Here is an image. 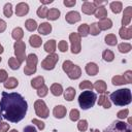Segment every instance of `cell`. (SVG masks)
<instances>
[{
  "mask_svg": "<svg viewBox=\"0 0 132 132\" xmlns=\"http://www.w3.org/2000/svg\"><path fill=\"white\" fill-rule=\"evenodd\" d=\"M28 104L24 97L19 93L2 92L0 100V112L2 118L12 123L22 121L27 112Z\"/></svg>",
  "mask_w": 132,
  "mask_h": 132,
  "instance_id": "obj_1",
  "label": "cell"
},
{
  "mask_svg": "<svg viewBox=\"0 0 132 132\" xmlns=\"http://www.w3.org/2000/svg\"><path fill=\"white\" fill-rule=\"evenodd\" d=\"M111 101L118 106L128 105L132 101V95L130 89H119L110 94Z\"/></svg>",
  "mask_w": 132,
  "mask_h": 132,
  "instance_id": "obj_2",
  "label": "cell"
},
{
  "mask_svg": "<svg viewBox=\"0 0 132 132\" xmlns=\"http://www.w3.org/2000/svg\"><path fill=\"white\" fill-rule=\"evenodd\" d=\"M97 96L93 91H84L78 96V103L81 109H89L94 106Z\"/></svg>",
  "mask_w": 132,
  "mask_h": 132,
  "instance_id": "obj_3",
  "label": "cell"
},
{
  "mask_svg": "<svg viewBox=\"0 0 132 132\" xmlns=\"http://www.w3.org/2000/svg\"><path fill=\"white\" fill-rule=\"evenodd\" d=\"M103 132H132L131 125L123 121H116L109 125Z\"/></svg>",
  "mask_w": 132,
  "mask_h": 132,
  "instance_id": "obj_4",
  "label": "cell"
},
{
  "mask_svg": "<svg viewBox=\"0 0 132 132\" xmlns=\"http://www.w3.org/2000/svg\"><path fill=\"white\" fill-rule=\"evenodd\" d=\"M26 66L24 68V73L26 75H31L36 72V66L38 62V58L35 54H30L28 57H26Z\"/></svg>",
  "mask_w": 132,
  "mask_h": 132,
  "instance_id": "obj_5",
  "label": "cell"
},
{
  "mask_svg": "<svg viewBox=\"0 0 132 132\" xmlns=\"http://www.w3.org/2000/svg\"><path fill=\"white\" fill-rule=\"evenodd\" d=\"M34 109H35V112H36V116L42 118V119H46L50 114V110L45 104V102L41 99L39 100H36L35 103H34Z\"/></svg>",
  "mask_w": 132,
  "mask_h": 132,
  "instance_id": "obj_6",
  "label": "cell"
},
{
  "mask_svg": "<svg viewBox=\"0 0 132 132\" xmlns=\"http://www.w3.org/2000/svg\"><path fill=\"white\" fill-rule=\"evenodd\" d=\"M13 48H14V54H15V58L16 60L22 63L25 61L26 59V44L24 41H15L13 44Z\"/></svg>",
  "mask_w": 132,
  "mask_h": 132,
  "instance_id": "obj_7",
  "label": "cell"
},
{
  "mask_svg": "<svg viewBox=\"0 0 132 132\" xmlns=\"http://www.w3.org/2000/svg\"><path fill=\"white\" fill-rule=\"evenodd\" d=\"M59 61V56L57 54H50L47 57H45V59L41 62V67L44 70H53L57 64V62Z\"/></svg>",
  "mask_w": 132,
  "mask_h": 132,
  "instance_id": "obj_8",
  "label": "cell"
},
{
  "mask_svg": "<svg viewBox=\"0 0 132 132\" xmlns=\"http://www.w3.org/2000/svg\"><path fill=\"white\" fill-rule=\"evenodd\" d=\"M80 36L78 33H70L69 35V40L71 42V53L72 54H78L81 51V45H80Z\"/></svg>",
  "mask_w": 132,
  "mask_h": 132,
  "instance_id": "obj_9",
  "label": "cell"
},
{
  "mask_svg": "<svg viewBox=\"0 0 132 132\" xmlns=\"http://www.w3.org/2000/svg\"><path fill=\"white\" fill-rule=\"evenodd\" d=\"M65 20L69 24H74V23H77L78 21H80V14H79V12H77L75 10L74 11H69V12L66 13Z\"/></svg>",
  "mask_w": 132,
  "mask_h": 132,
  "instance_id": "obj_10",
  "label": "cell"
},
{
  "mask_svg": "<svg viewBox=\"0 0 132 132\" xmlns=\"http://www.w3.org/2000/svg\"><path fill=\"white\" fill-rule=\"evenodd\" d=\"M131 16H132V7L128 6V7H126L124 9V13H123V18H122V25H123V27H126L127 25L130 24Z\"/></svg>",
  "mask_w": 132,
  "mask_h": 132,
  "instance_id": "obj_11",
  "label": "cell"
},
{
  "mask_svg": "<svg viewBox=\"0 0 132 132\" xmlns=\"http://www.w3.org/2000/svg\"><path fill=\"white\" fill-rule=\"evenodd\" d=\"M29 11V5L25 2H21L19 4H16L15 7V14L18 16H24L25 14H27Z\"/></svg>",
  "mask_w": 132,
  "mask_h": 132,
  "instance_id": "obj_12",
  "label": "cell"
},
{
  "mask_svg": "<svg viewBox=\"0 0 132 132\" xmlns=\"http://www.w3.org/2000/svg\"><path fill=\"white\" fill-rule=\"evenodd\" d=\"M119 34H120V37L122 39H125V40H129L132 38V27H121L120 30H119Z\"/></svg>",
  "mask_w": 132,
  "mask_h": 132,
  "instance_id": "obj_13",
  "label": "cell"
},
{
  "mask_svg": "<svg viewBox=\"0 0 132 132\" xmlns=\"http://www.w3.org/2000/svg\"><path fill=\"white\" fill-rule=\"evenodd\" d=\"M81 10L84 13L86 14H93L95 13V10H96V6L92 3V2H89V1H85L81 5Z\"/></svg>",
  "mask_w": 132,
  "mask_h": 132,
  "instance_id": "obj_14",
  "label": "cell"
},
{
  "mask_svg": "<svg viewBox=\"0 0 132 132\" xmlns=\"http://www.w3.org/2000/svg\"><path fill=\"white\" fill-rule=\"evenodd\" d=\"M66 112H67V109L63 105H57L54 107V110H53V114L57 119H63L66 116Z\"/></svg>",
  "mask_w": 132,
  "mask_h": 132,
  "instance_id": "obj_15",
  "label": "cell"
},
{
  "mask_svg": "<svg viewBox=\"0 0 132 132\" xmlns=\"http://www.w3.org/2000/svg\"><path fill=\"white\" fill-rule=\"evenodd\" d=\"M67 75L70 79H77L81 75V69L77 65H73V67L70 69V71L67 73Z\"/></svg>",
  "mask_w": 132,
  "mask_h": 132,
  "instance_id": "obj_16",
  "label": "cell"
},
{
  "mask_svg": "<svg viewBox=\"0 0 132 132\" xmlns=\"http://www.w3.org/2000/svg\"><path fill=\"white\" fill-rule=\"evenodd\" d=\"M85 69H86V72H87L89 75H92V76L96 75V74L98 73V71H99V68H98L97 64L94 63V62H89V63L86 65Z\"/></svg>",
  "mask_w": 132,
  "mask_h": 132,
  "instance_id": "obj_17",
  "label": "cell"
},
{
  "mask_svg": "<svg viewBox=\"0 0 132 132\" xmlns=\"http://www.w3.org/2000/svg\"><path fill=\"white\" fill-rule=\"evenodd\" d=\"M100 31L101 30H108L112 27V21L108 18H105V19H102L99 21V23H97Z\"/></svg>",
  "mask_w": 132,
  "mask_h": 132,
  "instance_id": "obj_18",
  "label": "cell"
},
{
  "mask_svg": "<svg viewBox=\"0 0 132 132\" xmlns=\"http://www.w3.org/2000/svg\"><path fill=\"white\" fill-rule=\"evenodd\" d=\"M38 32L42 35H47L52 32V25L47 22H44L38 26Z\"/></svg>",
  "mask_w": 132,
  "mask_h": 132,
  "instance_id": "obj_19",
  "label": "cell"
},
{
  "mask_svg": "<svg viewBox=\"0 0 132 132\" xmlns=\"http://www.w3.org/2000/svg\"><path fill=\"white\" fill-rule=\"evenodd\" d=\"M98 105L103 106V107L106 108V109H107V108H110V106H111V102L109 101V99H108V97H107L106 94H102V95L99 97Z\"/></svg>",
  "mask_w": 132,
  "mask_h": 132,
  "instance_id": "obj_20",
  "label": "cell"
},
{
  "mask_svg": "<svg viewBox=\"0 0 132 132\" xmlns=\"http://www.w3.org/2000/svg\"><path fill=\"white\" fill-rule=\"evenodd\" d=\"M93 88H94L98 93H105V92H106V89H107V86H106V84H105L104 80L99 79V80H97V81L93 85Z\"/></svg>",
  "mask_w": 132,
  "mask_h": 132,
  "instance_id": "obj_21",
  "label": "cell"
},
{
  "mask_svg": "<svg viewBox=\"0 0 132 132\" xmlns=\"http://www.w3.org/2000/svg\"><path fill=\"white\" fill-rule=\"evenodd\" d=\"M94 14H95V16L97 19L102 20V19H105L107 16V10H106V8L103 5H101L99 7H96V10H95Z\"/></svg>",
  "mask_w": 132,
  "mask_h": 132,
  "instance_id": "obj_22",
  "label": "cell"
},
{
  "mask_svg": "<svg viewBox=\"0 0 132 132\" xmlns=\"http://www.w3.org/2000/svg\"><path fill=\"white\" fill-rule=\"evenodd\" d=\"M11 36H12V38H13L14 40L21 41V39H22L23 36H24V31H23V29L20 28V27L14 28V29L12 30V32H11Z\"/></svg>",
  "mask_w": 132,
  "mask_h": 132,
  "instance_id": "obj_23",
  "label": "cell"
},
{
  "mask_svg": "<svg viewBox=\"0 0 132 132\" xmlns=\"http://www.w3.org/2000/svg\"><path fill=\"white\" fill-rule=\"evenodd\" d=\"M44 85V78L42 76H36L31 80V87L33 89H39Z\"/></svg>",
  "mask_w": 132,
  "mask_h": 132,
  "instance_id": "obj_24",
  "label": "cell"
},
{
  "mask_svg": "<svg viewBox=\"0 0 132 132\" xmlns=\"http://www.w3.org/2000/svg\"><path fill=\"white\" fill-rule=\"evenodd\" d=\"M19 85V81L15 77H8L6 81L4 82V88L5 89H14Z\"/></svg>",
  "mask_w": 132,
  "mask_h": 132,
  "instance_id": "obj_25",
  "label": "cell"
},
{
  "mask_svg": "<svg viewBox=\"0 0 132 132\" xmlns=\"http://www.w3.org/2000/svg\"><path fill=\"white\" fill-rule=\"evenodd\" d=\"M75 94H76L75 89L72 88V87H69V88H67L66 91L64 92V98H65L67 101H72V100L74 99V97H75Z\"/></svg>",
  "mask_w": 132,
  "mask_h": 132,
  "instance_id": "obj_26",
  "label": "cell"
},
{
  "mask_svg": "<svg viewBox=\"0 0 132 132\" xmlns=\"http://www.w3.org/2000/svg\"><path fill=\"white\" fill-rule=\"evenodd\" d=\"M59 16H60V10H59L58 8H56V7L51 8V9L48 10V12H47V15H46V18H47L48 20H52V21L58 20Z\"/></svg>",
  "mask_w": 132,
  "mask_h": 132,
  "instance_id": "obj_27",
  "label": "cell"
},
{
  "mask_svg": "<svg viewBox=\"0 0 132 132\" xmlns=\"http://www.w3.org/2000/svg\"><path fill=\"white\" fill-rule=\"evenodd\" d=\"M29 43L33 47H39L41 45V43H42V40L38 35H32L29 38Z\"/></svg>",
  "mask_w": 132,
  "mask_h": 132,
  "instance_id": "obj_28",
  "label": "cell"
},
{
  "mask_svg": "<svg viewBox=\"0 0 132 132\" xmlns=\"http://www.w3.org/2000/svg\"><path fill=\"white\" fill-rule=\"evenodd\" d=\"M55 50H56V40L51 39V40H48V41L45 42V44H44V51L46 53L54 54Z\"/></svg>",
  "mask_w": 132,
  "mask_h": 132,
  "instance_id": "obj_29",
  "label": "cell"
},
{
  "mask_svg": "<svg viewBox=\"0 0 132 132\" xmlns=\"http://www.w3.org/2000/svg\"><path fill=\"white\" fill-rule=\"evenodd\" d=\"M51 92L54 96H60L63 93V87L60 84H53L51 86Z\"/></svg>",
  "mask_w": 132,
  "mask_h": 132,
  "instance_id": "obj_30",
  "label": "cell"
},
{
  "mask_svg": "<svg viewBox=\"0 0 132 132\" xmlns=\"http://www.w3.org/2000/svg\"><path fill=\"white\" fill-rule=\"evenodd\" d=\"M109 6H110V9L113 13H120L122 11V8H123V4L120 1H113L110 3Z\"/></svg>",
  "mask_w": 132,
  "mask_h": 132,
  "instance_id": "obj_31",
  "label": "cell"
},
{
  "mask_svg": "<svg viewBox=\"0 0 132 132\" xmlns=\"http://www.w3.org/2000/svg\"><path fill=\"white\" fill-rule=\"evenodd\" d=\"M25 27H26V29H27L28 31L32 32V31L36 30V28H37V23H36V21L33 20V19H29V20H27V21L25 22Z\"/></svg>",
  "mask_w": 132,
  "mask_h": 132,
  "instance_id": "obj_32",
  "label": "cell"
},
{
  "mask_svg": "<svg viewBox=\"0 0 132 132\" xmlns=\"http://www.w3.org/2000/svg\"><path fill=\"white\" fill-rule=\"evenodd\" d=\"M131 48H132V45H131L130 43H128V42H122V43H120V44L118 45V50H119V52L122 53V54L129 53V52L131 51Z\"/></svg>",
  "mask_w": 132,
  "mask_h": 132,
  "instance_id": "obj_33",
  "label": "cell"
},
{
  "mask_svg": "<svg viewBox=\"0 0 132 132\" xmlns=\"http://www.w3.org/2000/svg\"><path fill=\"white\" fill-rule=\"evenodd\" d=\"M104 40H105V43L106 44L111 45V46H113V45H116L118 43V39H117V36L114 34H107L105 36Z\"/></svg>",
  "mask_w": 132,
  "mask_h": 132,
  "instance_id": "obj_34",
  "label": "cell"
},
{
  "mask_svg": "<svg viewBox=\"0 0 132 132\" xmlns=\"http://www.w3.org/2000/svg\"><path fill=\"white\" fill-rule=\"evenodd\" d=\"M77 31H78V34H79L80 37H81V36H82V37L88 36V35H89V25H88V24H82V25H80V26L78 27Z\"/></svg>",
  "mask_w": 132,
  "mask_h": 132,
  "instance_id": "obj_35",
  "label": "cell"
},
{
  "mask_svg": "<svg viewBox=\"0 0 132 132\" xmlns=\"http://www.w3.org/2000/svg\"><path fill=\"white\" fill-rule=\"evenodd\" d=\"M102 58H103L104 61H106V62H111V61H113V59H114V54H113L110 50H105V51L102 53Z\"/></svg>",
  "mask_w": 132,
  "mask_h": 132,
  "instance_id": "obj_36",
  "label": "cell"
},
{
  "mask_svg": "<svg viewBox=\"0 0 132 132\" xmlns=\"http://www.w3.org/2000/svg\"><path fill=\"white\" fill-rule=\"evenodd\" d=\"M111 82L114 86H121V85L127 84V81L125 80V78H124L123 75H116V76H113L111 78Z\"/></svg>",
  "mask_w": 132,
  "mask_h": 132,
  "instance_id": "obj_37",
  "label": "cell"
},
{
  "mask_svg": "<svg viewBox=\"0 0 132 132\" xmlns=\"http://www.w3.org/2000/svg\"><path fill=\"white\" fill-rule=\"evenodd\" d=\"M8 66H9L12 70H16V69H19V68H20L21 63L16 60V58L11 57V58H9V60H8Z\"/></svg>",
  "mask_w": 132,
  "mask_h": 132,
  "instance_id": "obj_38",
  "label": "cell"
},
{
  "mask_svg": "<svg viewBox=\"0 0 132 132\" xmlns=\"http://www.w3.org/2000/svg\"><path fill=\"white\" fill-rule=\"evenodd\" d=\"M99 33H100V29H99L97 23H92L91 26H89V34H92V35L96 36Z\"/></svg>",
  "mask_w": 132,
  "mask_h": 132,
  "instance_id": "obj_39",
  "label": "cell"
},
{
  "mask_svg": "<svg viewBox=\"0 0 132 132\" xmlns=\"http://www.w3.org/2000/svg\"><path fill=\"white\" fill-rule=\"evenodd\" d=\"M3 13L6 18H10L12 14V5L11 3H6L3 7Z\"/></svg>",
  "mask_w": 132,
  "mask_h": 132,
  "instance_id": "obj_40",
  "label": "cell"
},
{
  "mask_svg": "<svg viewBox=\"0 0 132 132\" xmlns=\"http://www.w3.org/2000/svg\"><path fill=\"white\" fill-rule=\"evenodd\" d=\"M47 12H48V9H47V7H45V6H40V7L37 9V11H36L37 15H38L40 19L46 18Z\"/></svg>",
  "mask_w": 132,
  "mask_h": 132,
  "instance_id": "obj_41",
  "label": "cell"
},
{
  "mask_svg": "<svg viewBox=\"0 0 132 132\" xmlns=\"http://www.w3.org/2000/svg\"><path fill=\"white\" fill-rule=\"evenodd\" d=\"M79 89L80 90H85V89H88V90H90V91H92V89H94L93 88V84L90 81V80H82L80 84H79Z\"/></svg>",
  "mask_w": 132,
  "mask_h": 132,
  "instance_id": "obj_42",
  "label": "cell"
},
{
  "mask_svg": "<svg viewBox=\"0 0 132 132\" xmlns=\"http://www.w3.org/2000/svg\"><path fill=\"white\" fill-rule=\"evenodd\" d=\"M73 63L71 62V61H69V60H66V61H64L63 62V65H62V68H63V71L67 74L69 71H70V69L73 67Z\"/></svg>",
  "mask_w": 132,
  "mask_h": 132,
  "instance_id": "obj_43",
  "label": "cell"
},
{
  "mask_svg": "<svg viewBox=\"0 0 132 132\" xmlns=\"http://www.w3.org/2000/svg\"><path fill=\"white\" fill-rule=\"evenodd\" d=\"M47 92H48V88L45 86V85H43V86H41L39 89H37V95L39 96V97H44V96H46L47 95Z\"/></svg>",
  "mask_w": 132,
  "mask_h": 132,
  "instance_id": "obj_44",
  "label": "cell"
},
{
  "mask_svg": "<svg viewBox=\"0 0 132 132\" xmlns=\"http://www.w3.org/2000/svg\"><path fill=\"white\" fill-rule=\"evenodd\" d=\"M77 129L80 132H85L88 129V122H87V120H80L78 122V124H77Z\"/></svg>",
  "mask_w": 132,
  "mask_h": 132,
  "instance_id": "obj_45",
  "label": "cell"
},
{
  "mask_svg": "<svg viewBox=\"0 0 132 132\" xmlns=\"http://www.w3.org/2000/svg\"><path fill=\"white\" fill-rule=\"evenodd\" d=\"M69 118H70V120L73 121V122L77 121V120L79 119V111H78L77 109H71V111H70V113H69Z\"/></svg>",
  "mask_w": 132,
  "mask_h": 132,
  "instance_id": "obj_46",
  "label": "cell"
},
{
  "mask_svg": "<svg viewBox=\"0 0 132 132\" xmlns=\"http://www.w3.org/2000/svg\"><path fill=\"white\" fill-rule=\"evenodd\" d=\"M58 47H59L60 52H62V53L67 52V50H68V43H67V41L61 40V41L58 43Z\"/></svg>",
  "mask_w": 132,
  "mask_h": 132,
  "instance_id": "obj_47",
  "label": "cell"
},
{
  "mask_svg": "<svg viewBox=\"0 0 132 132\" xmlns=\"http://www.w3.org/2000/svg\"><path fill=\"white\" fill-rule=\"evenodd\" d=\"M32 124H35L39 130H43V129H44V127H45L44 123H43L42 121L37 120V119H32Z\"/></svg>",
  "mask_w": 132,
  "mask_h": 132,
  "instance_id": "obj_48",
  "label": "cell"
},
{
  "mask_svg": "<svg viewBox=\"0 0 132 132\" xmlns=\"http://www.w3.org/2000/svg\"><path fill=\"white\" fill-rule=\"evenodd\" d=\"M128 114H129V109L125 108V109H123V110H120V111L117 113V117H118L119 119H125V118L128 117Z\"/></svg>",
  "mask_w": 132,
  "mask_h": 132,
  "instance_id": "obj_49",
  "label": "cell"
},
{
  "mask_svg": "<svg viewBox=\"0 0 132 132\" xmlns=\"http://www.w3.org/2000/svg\"><path fill=\"white\" fill-rule=\"evenodd\" d=\"M124 78L125 80L127 81V84H130L132 81V71L131 70H127L125 73H124Z\"/></svg>",
  "mask_w": 132,
  "mask_h": 132,
  "instance_id": "obj_50",
  "label": "cell"
},
{
  "mask_svg": "<svg viewBox=\"0 0 132 132\" xmlns=\"http://www.w3.org/2000/svg\"><path fill=\"white\" fill-rule=\"evenodd\" d=\"M8 78V74L4 69H0V82H5Z\"/></svg>",
  "mask_w": 132,
  "mask_h": 132,
  "instance_id": "obj_51",
  "label": "cell"
},
{
  "mask_svg": "<svg viewBox=\"0 0 132 132\" xmlns=\"http://www.w3.org/2000/svg\"><path fill=\"white\" fill-rule=\"evenodd\" d=\"M8 129H9V124H7L5 122L0 123V132H7Z\"/></svg>",
  "mask_w": 132,
  "mask_h": 132,
  "instance_id": "obj_52",
  "label": "cell"
},
{
  "mask_svg": "<svg viewBox=\"0 0 132 132\" xmlns=\"http://www.w3.org/2000/svg\"><path fill=\"white\" fill-rule=\"evenodd\" d=\"M63 4L65 6H67V7H72V6H74L76 4V1L75 0H64Z\"/></svg>",
  "mask_w": 132,
  "mask_h": 132,
  "instance_id": "obj_53",
  "label": "cell"
},
{
  "mask_svg": "<svg viewBox=\"0 0 132 132\" xmlns=\"http://www.w3.org/2000/svg\"><path fill=\"white\" fill-rule=\"evenodd\" d=\"M24 132H36V129H35L34 126L29 125V126H26L24 128Z\"/></svg>",
  "mask_w": 132,
  "mask_h": 132,
  "instance_id": "obj_54",
  "label": "cell"
},
{
  "mask_svg": "<svg viewBox=\"0 0 132 132\" xmlns=\"http://www.w3.org/2000/svg\"><path fill=\"white\" fill-rule=\"evenodd\" d=\"M6 29V23L2 19H0V33H2Z\"/></svg>",
  "mask_w": 132,
  "mask_h": 132,
  "instance_id": "obj_55",
  "label": "cell"
},
{
  "mask_svg": "<svg viewBox=\"0 0 132 132\" xmlns=\"http://www.w3.org/2000/svg\"><path fill=\"white\" fill-rule=\"evenodd\" d=\"M93 4H94L95 6H98V7H99V6H101V5L103 4V1H99V0H95V1L93 2Z\"/></svg>",
  "mask_w": 132,
  "mask_h": 132,
  "instance_id": "obj_56",
  "label": "cell"
},
{
  "mask_svg": "<svg viewBox=\"0 0 132 132\" xmlns=\"http://www.w3.org/2000/svg\"><path fill=\"white\" fill-rule=\"evenodd\" d=\"M42 4H50V3H53V0H47V1H41Z\"/></svg>",
  "mask_w": 132,
  "mask_h": 132,
  "instance_id": "obj_57",
  "label": "cell"
},
{
  "mask_svg": "<svg viewBox=\"0 0 132 132\" xmlns=\"http://www.w3.org/2000/svg\"><path fill=\"white\" fill-rule=\"evenodd\" d=\"M3 51H4V48H3V46L1 45V43H0V54H2L3 53Z\"/></svg>",
  "mask_w": 132,
  "mask_h": 132,
  "instance_id": "obj_58",
  "label": "cell"
},
{
  "mask_svg": "<svg viewBox=\"0 0 132 132\" xmlns=\"http://www.w3.org/2000/svg\"><path fill=\"white\" fill-rule=\"evenodd\" d=\"M91 132H99V130L98 129H93V130H91Z\"/></svg>",
  "mask_w": 132,
  "mask_h": 132,
  "instance_id": "obj_59",
  "label": "cell"
},
{
  "mask_svg": "<svg viewBox=\"0 0 132 132\" xmlns=\"http://www.w3.org/2000/svg\"><path fill=\"white\" fill-rule=\"evenodd\" d=\"M10 132H19V131H18V130H15V129H12Z\"/></svg>",
  "mask_w": 132,
  "mask_h": 132,
  "instance_id": "obj_60",
  "label": "cell"
},
{
  "mask_svg": "<svg viewBox=\"0 0 132 132\" xmlns=\"http://www.w3.org/2000/svg\"><path fill=\"white\" fill-rule=\"evenodd\" d=\"M1 120H2V116H1V112H0V123H1Z\"/></svg>",
  "mask_w": 132,
  "mask_h": 132,
  "instance_id": "obj_61",
  "label": "cell"
},
{
  "mask_svg": "<svg viewBox=\"0 0 132 132\" xmlns=\"http://www.w3.org/2000/svg\"><path fill=\"white\" fill-rule=\"evenodd\" d=\"M1 60H2V59H1V58H0V62H1Z\"/></svg>",
  "mask_w": 132,
  "mask_h": 132,
  "instance_id": "obj_62",
  "label": "cell"
}]
</instances>
